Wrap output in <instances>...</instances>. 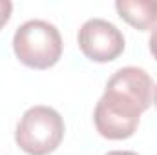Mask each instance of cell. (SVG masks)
Wrapping results in <instances>:
<instances>
[{
  "label": "cell",
  "mask_w": 157,
  "mask_h": 155,
  "mask_svg": "<svg viewBox=\"0 0 157 155\" xmlns=\"http://www.w3.org/2000/svg\"><path fill=\"white\" fill-rule=\"evenodd\" d=\"M152 77L143 68L117 70L93 112L97 131L110 141L130 139L137 131L141 115L152 104Z\"/></svg>",
  "instance_id": "obj_1"
},
{
  "label": "cell",
  "mask_w": 157,
  "mask_h": 155,
  "mask_svg": "<svg viewBox=\"0 0 157 155\" xmlns=\"http://www.w3.org/2000/svg\"><path fill=\"white\" fill-rule=\"evenodd\" d=\"M13 51L24 66L48 70L62 57V37L59 29L46 20H28L15 31Z\"/></svg>",
  "instance_id": "obj_2"
},
{
  "label": "cell",
  "mask_w": 157,
  "mask_h": 155,
  "mask_svg": "<svg viewBox=\"0 0 157 155\" xmlns=\"http://www.w3.org/2000/svg\"><path fill=\"white\" fill-rule=\"evenodd\" d=\"M106 155H139L135 152H128V150H113V152H108Z\"/></svg>",
  "instance_id": "obj_8"
},
{
  "label": "cell",
  "mask_w": 157,
  "mask_h": 155,
  "mask_svg": "<svg viewBox=\"0 0 157 155\" xmlns=\"http://www.w3.org/2000/svg\"><path fill=\"white\" fill-rule=\"evenodd\" d=\"M78 47L93 62H112L124 51V37L115 24L104 18H90L78 29Z\"/></svg>",
  "instance_id": "obj_4"
},
{
  "label": "cell",
  "mask_w": 157,
  "mask_h": 155,
  "mask_svg": "<svg viewBox=\"0 0 157 155\" xmlns=\"http://www.w3.org/2000/svg\"><path fill=\"white\" fill-rule=\"evenodd\" d=\"M119 17L139 31H150L157 26V0H117Z\"/></svg>",
  "instance_id": "obj_5"
},
{
  "label": "cell",
  "mask_w": 157,
  "mask_h": 155,
  "mask_svg": "<svg viewBox=\"0 0 157 155\" xmlns=\"http://www.w3.org/2000/svg\"><path fill=\"white\" fill-rule=\"evenodd\" d=\"M11 11H13V4L9 0H0V29L7 24Z\"/></svg>",
  "instance_id": "obj_6"
},
{
  "label": "cell",
  "mask_w": 157,
  "mask_h": 155,
  "mask_svg": "<svg viewBox=\"0 0 157 155\" xmlns=\"http://www.w3.org/2000/svg\"><path fill=\"white\" fill-rule=\"evenodd\" d=\"M64 120L60 113L49 106H33L20 117L15 141L28 155H49L64 139Z\"/></svg>",
  "instance_id": "obj_3"
},
{
  "label": "cell",
  "mask_w": 157,
  "mask_h": 155,
  "mask_svg": "<svg viewBox=\"0 0 157 155\" xmlns=\"http://www.w3.org/2000/svg\"><path fill=\"white\" fill-rule=\"evenodd\" d=\"M148 46H150V53H152V57L157 60V26L152 29V35H150V40H148Z\"/></svg>",
  "instance_id": "obj_7"
},
{
  "label": "cell",
  "mask_w": 157,
  "mask_h": 155,
  "mask_svg": "<svg viewBox=\"0 0 157 155\" xmlns=\"http://www.w3.org/2000/svg\"><path fill=\"white\" fill-rule=\"evenodd\" d=\"M154 106H155V110H157V86L154 88Z\"/></svg>",
  "instance_id": "obj_9"
}]
</instances>
